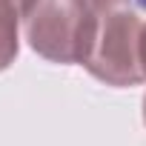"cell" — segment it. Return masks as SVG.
I'll return each instance as SVG.
<instances>
[{
	"mask_svg": "<svg viewBox=\"0 0 146 146\" xmlns=\"http://www.w3.org/2000/svg\"><path fill=\"white\" fill-rule=\"evenodd\" d=\"M17 3H20V9H23V20H26V17H29V12L35 9L37 0H17Z\"/></svg>",
	"mask_w": 146,
	"mask_h": 146,
	"instance_id": "6",
	"label": "cell"
},
{
	"mask_svg": "<svg viewBox=\"0 0 146 146\" xmlns=\"http://www.w3.org/2000/svg\"><path fill=\"white\" fill-rule=\"evenodd\" d=\"M143 123H146V95H143Z\"/></svg>",
	"mask_w": 146,
	"mask_h": 146,
	"instance_id": "7",
	"label": "cell"
},
{
	"mask_svg": "<svg viewBox=\"0 0 146 146\" xmlns=\"http://www.w3.org/2000/svg\"><path fill=\"white\" fill-rule=\"evenodd\" d=\"M98 26L100 17L89 0H37L26 17V40L52 63L83 66L98 40Z\"/></svg>",
	"mask_w": 146,
	"mask_h": 146,
	"instance_id": "1",
	"label": "cell"
},
{
	"mask_svg": "<svg viewBox=\"0 0 146 146\" xmlns=\"http://www.w3.org/2000/svg\"><path fill=\"white\" fill-rule=\"evenodd\" d=\"M140 60H143V72H146V23H143V32H140Z\"/></svg>",
	"mask_w": 146,
	"mask_h": 146,
	"instance_id": "5",
	"label": "cell"
},
{
	"mask_svg": "<svg viewBox=\"0 0 146 146\" xmlns=\"http://www.w3.org/2000/svg\"><path fill=\"white\" fill-rule=\"evenodd\" d=\"M140 32H143V20L137 17V12L126 6L103 15L92 54L83 63L89 75L117 89L143 83L146 72L140 60Z\"/></svg>",
	"mask_w": 146,
	"mask_h": 146,
	"instance_id": "2",
	"label": "cell"
},
{
	"mask_svg": "<svg viewBox=\"0 0 146 146\" xmlns=\"http://www.w3.org/2000/svg\"><path fill=\"white\" fill-rule=\"evenodd\" d=\"M23 17V9L17 0H0V72L9 69L17 57V23Z\"/></svg>",
	"mask_w": 146,
	"mask_h": 146,
	"instance_id": "3",
	"label": "cell"
},
{
	"mask_svg": "<svg viewBox=\"0 0 146 146\" xmlns=\"http://www.w3.org/2000/svg\"><path fill=\"white\" fill-rule=\"evenodd\" d=\"M89 3H92L95 15H98V17H103V15H109V12H115V9H123L129 0H89Z\"/></svg>",
	"mask_w": 146,
	"mask_h": 146,
	"instance_id": "4",
	"label": "cell"
}]
</instances>
